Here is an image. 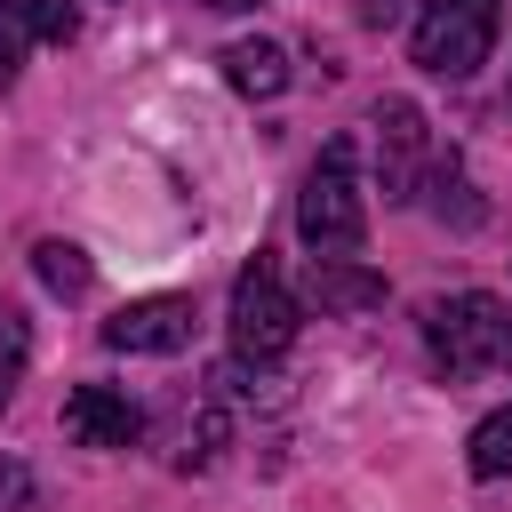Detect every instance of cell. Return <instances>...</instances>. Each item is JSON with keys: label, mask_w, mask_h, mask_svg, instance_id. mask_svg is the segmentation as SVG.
<instances>
[{"label": "cell", "mask_w": 512, "mask_h": 512, "mask_svg": "<svg viewBox=\"0 0 512 512\" xmlns=\"http://www.w3.org/2000/svg\"><path fill=\"white\" fill-rule=\"evenodd\" d=\"M512 472V408L472 424V480H504Z\"/></svg>", "instance_id": "cell-11"}, {"label": "cell", "mask_w": 512, "mask_h": 512, "mask_svg": "<svg viewBox=\"0 0 512 512\" xmlns=\"http://www.w3.org/2000/svg\"><path fill=\"white\" fill-rule=\"evenodd\" d=\"M200 8H256V0H200Z\"/></svg>", "instance_id": "cell-19"}, {"label": "cell", "mask_w": 512, "mask_h": 512, "mask_svg": "<svg viewBox=\"0 0 512 512\" xmlns=\"http://www.w3.org/2000/svg\"><path fill=\"white\" fill-rule=\"evenodd\" d=\"M16 376H24V336H8V344H0V408L16 400Z\"/></svg>", "instance_id": "cell-15"}, {"label": "cell", "mask_w": 512, "mask_h": 512, "mask_svg": "<svg viewBox=\"0 0 512 512\" xmlns=\"http://www.w3.org/2000/svg\"><path fill=\"white\" fill-rule=\"evenodd\" d=\"M296 304L320 312V320H360V312L384 304V272H368V264H352V256H312Z\"/></svg>", "instance_id": "cell-7"}, {"label": "cell", "mask_w": 512, "mask_h": 512, "mask_svg": "<svg viewBox=\"0 0 512 512\" xmlns=\"http://www.w3.org/2000/svg\"><path fill=\"white\" fill-rule=\"evenodd\" d=\"M32 272H40L48 296H88V280H96V264H88L80 240H40L32 248Z\"/></svg>", "instance_id": "cell-10"}, {"label": "cell", "mask_w": 512, "mask_h": 512, "mask_svg": "<svg viewBox=\"0 0 512 512\" xmlns=\"http://www.w3.org/2000/svg\"><path fill=\"white\" fill-rule=\"evenodd\" d=\"M296 232L312 256H360L368 240V200H360V144L352 136H328L304 192H296Z\"/></svg>", "instance_id": "cell-1"}, {"label": "cell", "mask_w": 512, "mask_h": 512, "mask_svg": "<svg viewBox=\"0 0 512 512\" xmlns=\"http://www.w3.org/2000/svg\"><path fill=\"white\" fill-rule=\"evenodd\" d=\"M8 336H24V320H16L8 304H0V344H8Z\"/></svg>", "instance_id": "cell-18"}, {"label": "cell", "mask_w": 512, "mask_h": 512, "mask_svg": "<svg viewBox=\"0 0 512 512\" xmlns=\"http://www.w3.org/2000/svg\"><path fill=\"white\" fill-rule=\"evenodd\" d=\"M408 48L432 80H472L496 48V0H424Z\"/></svg>", "instance_id": "cell-4"}, {"label": "cell", "mask_w": 512, "mask_h": 512, "mask_svg": "<svg viewBox=\"0 0 512 512\" xmlns=\"http://www.w3.org/2000/svg\"><path fill=\"white\" fill-rule=\"evenodd\" d=\"M104 344L112 352H144V360H168L192 344V296H136L104 320Z\"/></svg>", "instance_id": "cell-6"}, {"label": "cell", "mask_w": 512, "mask_h": 512, "mask_svg": "<svg viewBox=\"0 0 512 512\" xmlns=\"http://www.w3.org/2000/svg\"><path fill=\"white\" fill-rule=\"evenodd\" d=\"M72 24H80L72 0H32V32H40V40H72Z\"/></svg>", "instance_id": "cell-14"}, {"label": "cell", "mask_w": 512, "mask_h": 512, "mask_svg": "<svg viewBox=\"0 0 512 512\" xmlns=\"http://www.w3.org/2000/svg\"><path fill=\"white\" fill-rule=\"evenodd\" d=\"M24 488H32V480H24V464H16V456H0V512H16V504H24Z\"/></svg>", "instance_id": "cell-16"}, {"label": "cell", "mask_w": 512, "mask_h": 512, "mask_svg": "<svg viewBox=\"0 0 512 512\" xmlns=\"http://www.w3.org/2000/svg\"><path fill=\"white\" fill-rule=\"evenodd\" d=\"M296 328H304V304H296V288L280 280V264H272V256L240 264V280H232V352L264 368V360H280V352L296 344Z\"/></svg>", "instance_id": "cell-3"}, {"label": "cell", "mask_w": 512, "mask_h": 512, "mask_svg": "<svg viewBox=\"0 0 512 512\" xmlns=\"http://www.w3.org/2000/svg\"><path fill=\"white\" fill-rule=\"evenodd\" d=\"M64 432H72L80 448H136L144 408H136L120 384H72V392H64Z\"/></svg>", "instance_id": "cell-8"}, {"label": "cell", "mask_w": 512, "mask_h": 512, "mask_svg": "<svg viewBox=\"0 0 512 512\" xmlns=\"http://www.w3.org/2000/svg\"><path fill=\"white\" fill-rule=\"evenodd\" d=\"M216 64H224V80H232L240 96H256V104L288 88V48H280V40H264V32H256V40H224V56H216Z\"/></svg>", "instance_id": "cell-9"}, {"label": "cell", "mask_w": 512, "mask_h": 512, "mask_svg": "<svg viewBox=\"0 0 512 512\" xmlns=\"http://www.w3.org/2000/svg\"><path fill=\"white\" fill-rule=\"evenodd\" d=\"M424 144H432V120L416 112V96H384V104H376V168H384V200H416Z\"/></svg>", "instance_id": "cell-5"}, {"label": "cell", "mask_w": 512, "mask_h": 512, "mask_svg": "<svg viewBox=\"0 0 512 512\" xmlns=\"http://www.w3.org/2000/svg\"><path fill=\"white\" fill-rule=\"evenodd\" d=\"M424 336H432V360H440L448 376H480V368L504 360V344H512V312H504V296L464 288V296H440V304L424 312Z\"/></svg>", "instance_id": "cell-2"}, {"label": "cell", "mask_w": 512, "mask_h": 512, "mask_svg": "<svg viewBox=\"0 0 512 512\" xmlns=\"http://www.w3.org/2000/svg\"><path fill=\"white\" fill-rule=\"evenodd\" d=\"M504 360H512V344H504Z\"/></svg>", "instance_id": "cell-20"}, {"label": "cell", "mask_w": 512, "mask_h": 512, "mask_svg": "<svg viewBox=\"0 0 512 512\" xmlns=\"http://www.w3.org/2000/svg\"><path fill=\"white\" fill-rule=\"evenodd\" d=\"M40 32H32V0H0V96L16 88V72H24V48H32Z\"/></svg>", "instance_id": "cell-12"}, {"label": "cell", "mask_w": 512, "mask_h": 512, "mask_svg": "<svg viewBox=\"0 0 512 512\" xmlns=\"http://www.w3.org/2000/svg\"><path fill=\"white\" fill-rule=\"evenodd\" d=\"M400 8H408V0H360V24L384 32V24H400Z\"/></svg>", "instance_id": "cell-17"}, {"label": "cell", "mask_w": 512, "mask_h": 512, "mask_svg": "<svg viewBox=\"0 0 512 512\" xmlns=\"http://www.w3.org/2000/svg\"><path fill=\"white\" fill-rule=\"evenodd\" d=\"M224 440H232V424H224V408H200V424L184 432V456H176V464H184V472H208V464L224 456Z\"/></svg>", "instance_id": "cell-13"}]
</instances>
